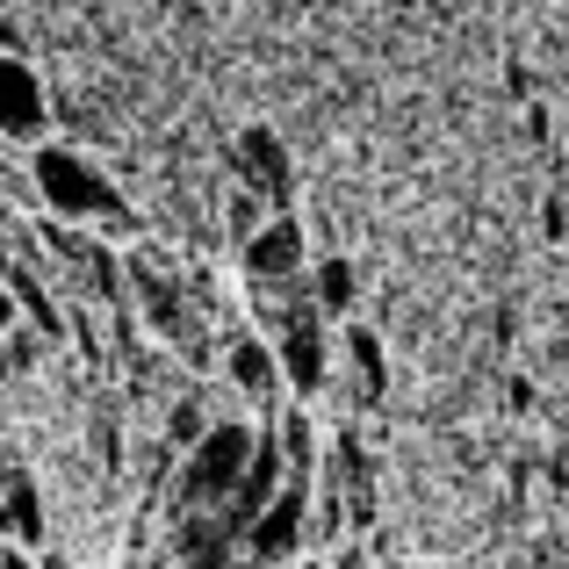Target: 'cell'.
<instances>
[{
    "mask_svg": "<svg viewBox=\"0 0 569 569\" xmlns=\"http://www.w3.org/2000/svg\"><path fill=\"white\" fill-rule=\"evenodd\" d=\"M29 173H37V194L58 209V217H80V223H123V194L101 181V173L87 167L80 152H58V144H43V152L29 159Z\"/></svg>",
    "mask_w": 569,
    "mask_h": 569,
    "instance_id": "obj_1",
    "label": "cell"
},
{
    "mask_svg": "<svg viewBox=\"0 0 569 569\" xmlns=\"http://www.w3.org/2000/svg\"><path fill=\"white\" fill-rule=\"evenodd\" d=\"M246 461H252V432H246V426H209L202 440H194L188 476H181L188 512H217V505H231V490H238V476H246Z\"/></svg>",
    "mask_w": 569,
    "mask_h": 569,
    "instance_id": "obj_2",
    "label": "cell"
},
{
    "mask_svg": "<svg viewBox=\"0 0 569 569\" xmlns=\"http://www.w3.org/2000/svg\"><path fill=\"white\" fill-rule=\"evenodd\" d=\"M43 87H37V72L22 66V58H0V130L8 138H43Z\"/></svg>",
    "mask_w": 569,
    "mask_h": 569,
    "instance_id": "obj_3",
    "label": "cell"
},
{
    "mask_svg": "<svg viewBox=\"0 0 569 569\" xmlns=\"http://www.w3.org/2000/svg\"><path fill=\"white\" fill-rule=\"evenodd\" d=\"M296 267H303V231H296L289 217H274L267 231H246V274L252 281L274 289V281H289Z\"/></svg>",
    "mask_w": 569,
    "mask_h": 569,
    "instance_id": "obj_4",
    "label": "cell"
},
{
    "mask_svg": "<svg viewBox=\"0 0 569 569\" xmlns=\"http://www.w3.org/2000/svg\"><path fill=\"white\" fill-rule=\"evenodd\" d=\"M296 533H303V483H296L289 498H267L260 512L246 519V548H252L260 562H281V556L296 548Z\"/></svg>",
    "mask_w": 569,
    "mask_h": 569,
    "instance_id": "obj_5",
    "label": "cell"
},
{
    "mask_svg": "<svg viewBox=\"0 0 569 569\" xmlns=\"http://www.w3.org/2000/svg\"><path fill=\"white\" fill-rule=\"evenodd\" d=\"M281 368H289L296 389H318L325 382V332L310 310H296L289 325H281Z\"/></svg>",
    "mask_w": 569,
    "mask_h": 569,
    "instance_id": "obj_6",
    "label": "cell"
},
{
    "mask_svg": "<svg viewBox=\"0 0 569 569\" xmlns=\"http://www.w3.org/2000/svg\"><path fill=\"white\" fill-rule=\"evenodd\" d=\"M274 476H281V447L252 440V461H246V476H238V490H231V527H246V519L274 498Z\"/></svg>",
    "mask_w": 569,
    "mask_h": 569,
    "instance_id": "obj_7",
    "label": "cell"
},
{
    "mask_svg": "<svg viewBox=\"0 0 569 569\" xmlns=\"http://www.w3.org/2000/svg\"><path fill=\"white\" fill-rule=\"evenodd\" d=\"M0 527L14 533V541H43V512H37V490L14 476V483H0Z\"/></svg>",
    "mask_w": 569,
    "mask_h": 569,
    "instance_id": "obj_8",
    "label": "cell"
},
{
    "mask_svg": "<svg viewBox=\"0 0 569 569\" xmlns=\"http://www.w3.org/2000/svg\"><path fill=\"white\" fill-rule=\"evenodd\" d=\"M246 173L260 181L267 194H281L289 188V167H281V144L267 138V130H246Z\"/></svg>",
    "mask_w": 569,
    "mask_h": 569,
    "instance_id": "obj_9",
    "label": "cell"
},
{
    "mask_svg": "<svg viewBox=\"0 0 569 569\" xmlns=\"http://www.w3.org/2000/svg\"><path fill=\"white\" fill-rule=\"evenodd\" d=\"M231 376L246 382V389H267V382H274V361H267L252 339H238V347H231Z\"/></svg>",
    "mask_w": 569,
    "mask_h": 569,
    "instance_id": "obj_10",
    "label": "cell"
},
{
    "mask_svg": "<svg viewBox=\"0 0 569 569\" xmlns=\"http://www.w3.org/2000/svg\"><path fill=\"white\" fill-rule=\"evenodd\" d=\"M318 296L339 310V303L353 296V267H347V260H325V267H318Z\"/></svg>",
    "mask_w": 569,
    "mask_h": 569,
    "instance_id": "obj_11",
    "label": "cell"
},
{
    "mask_svg": "<svg viewBox=\"0 0 569 569\" xmlns=\"http://www.w3.org/2000/svg\"><path fill=\"white\" fill-rule=\"evenodd\" d=\"M14 289H22V303H29V310H37V325H43V332H51V325H58V318H51V303H43V296H37V281H29V274H14Z\"/></svg>",
    "mask_w": 569,
    "mask_h": 569,
    "instance_id": "obj_12",
    "label": "cell"
},
{
    "mask_svg": "<svg viewBox=\"0 0 569 569\" xmlns=\"http://www.w3.org/2000/svg\"><path fill=\"white\" fill-rule=\"evenodd\" d=\"M0 569H22V556H0Z\"/></svg>",
    "mask_w": 569,
    "mask_h": 569,
    "instance_id": "obj_13",
    "label": "cell"
},
{
    "mask_svg": "<svg viewBox=\"0 0 569 569\" xmlns=\"http://www.w3.org/2000/svg\"><path fill=\"white\" fill-rule=\"evenodd\" d=\"M0 325H8V289H0Z\"/></svg>",
    "mask_w": 569,
    "mask_h": 569,
    "instance_id": "obj_14",
    "label": "cell"
},
{
    "mask_svg": "<svg viewBox=\"0 0 569 569\" xmlns=\"http://www.w3.org/2000/svg\"><path fill=\"white\" fill-rule=\"evenodd\" d=\"M51 569H58V562H51Z\"/></svg>",
    "mask_w": 569,
    "mask_h": 569,
    "instance_id": "obj_15",
    "label": "cell"
}]
</instances>
